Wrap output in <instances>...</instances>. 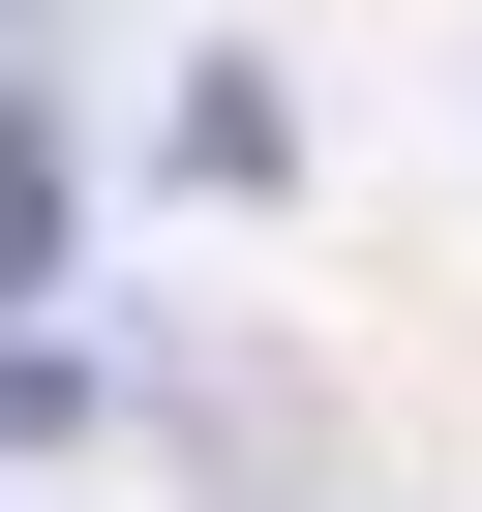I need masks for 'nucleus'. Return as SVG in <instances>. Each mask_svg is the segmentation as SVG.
<instances>
[{"instance_id": "obj_1", "label": "nucleus", "mask_w": 482, "mask_h": 512, "mask_svg": "<svg viewBox=\"0 0 482 512\" xmlns=\"http://www.w3.org/2000/svg\"><path fill=\"white\" fill-rule=\"evenodd\" d=\"M91 272V181H61V91H0V302Z\"/></svg>"}]
</instances>
